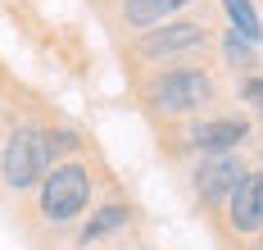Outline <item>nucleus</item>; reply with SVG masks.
<instances>
[{"mask_svg": "<svg viewBox=\"0 0 263 250\" xmlns=\"http://www.w3.org/2000/svg\"><path fill=\"white\" fill-rule=\"evenodd\" d=\"M250 250H263V237H259V241H254V246H250Z\"/></svg>", "mask_w": 263, "mask_h": 250, "instance_id": "13", "label": "nucleus"}, {"mask_svg": "<svg viewBox=\"0 0 263 250\" xmlns=\"http://www.w3.org/2000/svg\"><path fill=\"white\" fill-rule=\"evenodd\" d=\"M240 96H245V105L254 114H263V78H245L240 82Z\"/></svg>", "mask_w": 263, "mask_h": 250, "instance_id": "12", "label": "nucleus"}, {"mask_svg": "<svg viewBox=\"0 0 263 250\" xmlns=\"http://www.w3.org/2000/svg\"><path fill=\"white\" fill-rule=\"evenodd\" d=\"M86 200H91V173H86V164H59L41 182L36 209H41V219H50V223H73L86 209Z\"/></svg>", "mask_w": 263, "mask_h": 250, "instance_id": "2", "label": "nucleus"}, {"mask_svg": "<svg viewBox=\"0 0 263 250\" xmlns=\"http://www.w3.org/2000/svg\"><path fill=\"white\" fill-rule=\"evenodd\" d=\"M245 177V168L222 150V155H213L204 168H195V191H200V200H209V205H218V200H227V195L236 191V182Z\"/></svg>", "mask_w": 263, "mask_h": 250, "instance_id": "6", "label": "nucleus"}, {"mask_svg": "<svg viewBox=\"0 0 263 250\" xmlns=\"http://www.w3.org/2000/svg\"><path fill=\"white\" fill-rule=\"evenodd\" d=\"M118 227H127V205H105V209H96V219L78 232V241L91 246V241H100L105 232H118Z\"/></svg>", "mask_w": 263, "mask_h": 250, "instance_id": "10", "label": "nucleus"}, {"mask_svg": "<svg viewBox=\"0 0 263 250\" xmlns=\"http://www.w3.org/2000/svg\"><path fill=\"white\" fill-rule=\"evenodd\" d=\"M227 219L236 232H250V237L263 232V173H245L236 182V191L227 195Z\"/></svg>", "mask_w": 263, "mask_h": 250, "instance_id": "4", "label": "nucleus"}, {"mask_svg": "<svg viewBox=\"0 0 263 250\" xmlns=\"http://www.w3.org/2000/svg\"><path fill=\"white\" fill-rule=\"evenodd\" d=\"M182 5H191V0H127L123 5V19H127L132 28H159V19H168Z\"/></svg>", "mask_w": 263, "mask_h": 250, "instance_id": "8", "label": "nucleus"}, {"mask_svg": "<svg viewBox=\"0 0 263 250\" xmlns=\"http://www.w3.org/2000/svg\"><path fill=\"white\" fill-rule=\"evenodd\" d=\"M46 159H50V137L41 128H18L14 137L5 141V150H0V177H5V187H14V191L32 187L41 177Z\"/></svg>", "mask_w": 263, "mask_h": 250, "instance_id": "3", "label": "nucleus"}, {"mask_svg": "<svg viewBox=\"0 0 263 250\" xmlns=\"http://www.w3.org/2000/svg\"><path fill=\"white\" fill-rule=\"evenodd\" d=\"M222 9H227L232 32H236L240 41H250V46H259V41H263V23H259V14H254L250 0H222Z\"/></svg>", "mask_w": 263, "mask_h": 250, "instance_id": "9", "label": "nucleus"}, {"mask_svg": "<svg viewBox=\"0 0 263 250\" xmlns=\"http://www.w3.org/2000/svg\"><path fill=\"white\" fill-rule=\"evenodd\" d=\"M250 137V123L245 118H209V123H195L191 132H186V141L195 146V150H232L236 141Z\"/></svg>", "mask_w": 263, "mask_h": 250, "instance_id": "7", "label": "nucleus"}, {"mask_svg": "<svg viewBox=\"0 0 263 250\" xmlns=\"http://www.w3.org/2000/svg\"><path fill=\"white\" fill-rule=\"evenodd\" d=\"M209 41V32L200 23H163L159 32L141 37V55L145 59H163V55H182V50H200Z\"/></svg>", "mask_w": 263, "mask_h": 250, "instance_id": "5", "label": "nucleus"}, {"mask_svg": "<svg viewBox=\"0 0 263 250\" xmlns=\"http://www.w3.org/2000/svg\"><path fill=\"white\" fill-rule=\"evenodd\" d=\"M222 50H227V59H232V64H240V68H254V50H250V41H240L236 32H227Z\"/></svg>", "mask_w": 263, "mask_h": 250, "instance_id": "11", "label": "nucleus"}, {"mask_svg": "<svg viewBox=\"0 0 263 250\" xmlns=\"http://www.w3.org/2000/svg\"><path fill=\"white\" fill-rule=\"evenodd\" d=\"M145 100L159 114H195L213 100V82L204 68H168L145 82Z\"/></svg>", "mask_w": 263, "mask_h": 250, "instance_id": "1", "label": "nucleus"}]
</instances>
